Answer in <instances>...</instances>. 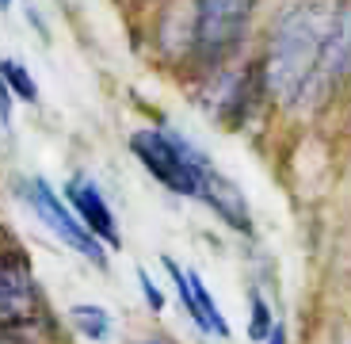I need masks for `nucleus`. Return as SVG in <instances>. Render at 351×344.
Masks as SVG:
<instances>
[{
	"instance_id": "obj_1",
	"label": "nucleus",
	"mask_w": 351,
	"mask_h": 344,
	"mask_svg": "<svg viewBox=\"0 0 351 344\" xmlns=\"http://www.w3.org/2000/svg\"><path fill=\"white\" fill-rule=\"evenodd\" d=\"M351 0H287L260 38L267 104L282 111L321 107V73Z\"/></svg>"
},
{
	"instance_id": "obj_2",
	"label": "nucleus",
	"mask_w": 351,
	"mask_h": 344,
	"mask_svg": "<svg viewBox=\"0 0 351 344\" xmlns=\"http://www.w3.org/2000/svg\"><path fill=\"white\" fill-rule=\"evenodd\" d=\"M260 0H180L172 4V58L176 69L199 84L210 73L245 58Z\"/></svg>"
},
{
	"instance_id": "obj_3",
	"label": "nucleus",
	"mask_w": 351,
	"mask_h": 344,
	"mask_svg": "<svg viewBox=\"0 0 351 344\" xmlns=\"http://www.w3.org/2000/svg\"><path fill=\"white\" fill-rule=\"evenodd\" d=\"M134 161H138L168 195L180 199H199L202 176L214 168V157L202 150L199 141H191L184 130H176L168 123L157 126H138L126 138Z\"/></svg>"
},
{
	"instance_id": "obj_4",
	"label": "nucleus",
	"mask_w": 351,
	"mask_h": 344,
	"mask_svg": "<svg viewBox=\"0 0 351 344\" xmlns=\"http://www.w3.org/2000/svg\"><path fill=\"white\" fill-rule=\"evenodd\" d=\"M195 92H199V107L221 130H245L248 119L267 104V89H263V73L256 58H241V62L210 73L206 80L195 84Z\"/></svg>"
},
{
	"instance_id": "obj_5",
	"label": "nucleus",
	"mask_w": 351,
	"mask_h": 344,
	"mask_svg": "<svg viewBox=\"0 0 351 344\" xmlns=\"http://www.w3.org/2000/svg\"><path fill=\"white\" fill-rule=\"evenodd\" d=\"M16 192L27 199V207L35 211V218L43 222L46 229H50L53 238L65 241V245H69L77 256H84L88 264L107 268V245L84 226V222L77 218V211L69 207V199H65V195L58 192L50 180H46V176L16 180Z\"/></svg>"
},
{
	"instance_id": "obj_6",
	"label": "nucleus",
	"mask_w": 351,
	"mask_h": 344,
	"mask_svg": "<svg viewBox=\"0 0 351 344\" xmlns=\"http://www.w3.org/2000/svg\"><path fill=\"white\" fill-rule=\"evenodd\" d=\"M62 195L69 199V207L77 211V218L84 222V226L92 229V233H96L111 253H114V249H123V229H119V218H114L111 203H107L104 187L88 176V172H73V176L65 180Z\"/></svg>"
},
{
	"instance_id": "obj_7",
	"label": "nucleus",
	"mask_w": 351,
	"mask_h": 344,
	"mask_svg": "<svg viewBox=\"0 0 351 344\" xmlns=\"http://www.w3.org/2000/svg\"><path fill=\"white\" fill-rule=\"evenodd\" d=\"M43 291L19 253L0 249V321H35Z\"/></svg>"
},
{
	"instance_id": "obj_8",
	"label": "nucleus",
	"mask_w": 351,
	"mask_h": 344,
	"mask_svg": "<svg viewBox=\"0 0 351 344\" xmlns=\"http://www.w3.org/2000/svg\"><path fill=\"white\" fill-rule=\"evenodd\" d=\"M199 203L206 207V211L214 214V218H221L229 229H237V233H252V207H248L245 192H241V184L233 176H226L218 165L202 176L199 184Z\"/></svg>"
},
{
	"instance_id": "obj_9",
	"label": "nucleus",
	"mask_w": 351,
	"mask_h": 344,
	"mask_svg": "<svg viewBox=\"0 0 351 344\" xmlns=\"http://www.w3.org/2000/svg\"><path fill=\"white\" fill-rule=\"evenodd\" d=\"M0 77L8 80V89L12 96H16V104H27V107H38V80L35 73L27 69L19 58H0Z\"/></svg>"
},
{
	"instance_id": "obj_10",
	"label": "nucleus",
	"mask_w": 351,
	"mask_h": 344,
	"mask_svg": "<svg viewBox=\"0 0 351 344\" xmlns=\"http://www.w3.org/2000/svg\"><path fill=\"white\" fill-rule=\"evenodd\" d=\"M69 318H73V325H77L88 341H107V336H111V325H114L111 310L96 306V302H77V306L69 310Z\"/></svg>"
},
{
	"instance_id": "obj_11",
	"label": "nucleus",
	"mask_w": 351,
	"mask_h": 344,
	"mask_svg": "<svg viewBox=\"0 0 351 344\" xmlns=\"http://www.w3.org/2000/svg\"><path fill=\"white\" fill-rule=\"evenodd\" d=\"M271 329H275L271 306H267V299H263V295L252 287V291H248V336H252L256 344H263Z\"/></svg>"
},
{
	"instance_id": "obj_12",
	"label": "nucleus",
	"mask_w": 351,
	"mask_h": 344,
	"mask_svg": "<svg viewBox=\"0 0 351 344\" xmlns=\"http://www.w3.org/2000/svg\"><path fill=\"white\" fill-rule=\"evenodd\" d=\"M138 287H141V295H145L153 314H160V310H165V295H160V287L153 283V275L145 272V268H138Z\"/></svg>"
},
{
	"instance_id": "obj_13",
	"label": "nucleus",
	"mask_w": 351,
	"mask_h": 344,
	"mask_svg": "<svg viewBox=\"0 0 351 344\" xmlns=\"http://www.w3.org/2000/svg\"><path fill=\"white\" fill-rule=\"evenodd\" d=\"M31 321H0V344H35L27 336Z\"/></svg>"
},
{
	"instance_id": "obj_14",
	"label": "nucleus",
	"mask_w": 351,
	"mask_h": 344,
	"mask_svg": "<svg viewBox=\"0 0 351 344\" xmlns=\"http://www.w3.org/2000/svg\"><path fill=\"white\" fill-rule=\"evenodd\" d=\"M12 111H16V96H12L8 80L0 77V130L12 134Z\"/></svg>"
},
{
	"instance_id": "obj_15",
	"label": "nucleus",
	"mask_w": 351,
	"mask_h": 344,
	"mask_svg": "<svg viewBox=\"0 0 351 344\" xmlns=\"http://www.w3.org/2000/svg\"><path fill=\"white\" fill-rule=\"evenodd\" d=\"M23 16H27V23L35 27V35L43 38V43H50V23L43 19V12H38V4H31V0H23Z\"/></svg>"
},
{
	"instance_id": "obj_16",
	"label": "nucleus",
	"mask_w": 351,
	"mask_h": 344,
	"mask_svg": "<svg viewBox=\"0 0 351 344\" xmlns=\"http://www.w3.org/2000/svg\"><path fill=\"white\" fill-rule=\"evenodd\" d=\"M263 344H287V329H282L279 321H275V329L267 333V341H263Z\"/></svg>"
},
{
	"instance_id": "obj_17",
	"label": "nucleus",
	"mask_w": 351,
	"mask_h": 344,
	"mask_svg": "<svg viewBox=\"0 0 351 344\" xmlns=\"http://www.w3.org/2000/svg\"><path fill=\"white\" fill-rule=\"evenodd\" d=\"M12 4H16V0H0V12L8 16V12H12Z\"/></svg>"
},
{
	"instance_id": "obj_18",
	"label": "nucleus",
	"mask_w": 351,
	"mask_h": 344,
	"mask_svg": "<svg viewBox=\"0 0 351 344\" xmlns=\"http://www.w3.org/2000/svg\"><path fill=\"white\" fill-rule=\"evenodd\" d=\"M138 344H165V341H138Z\"/></svg>"
}]
</instances>
